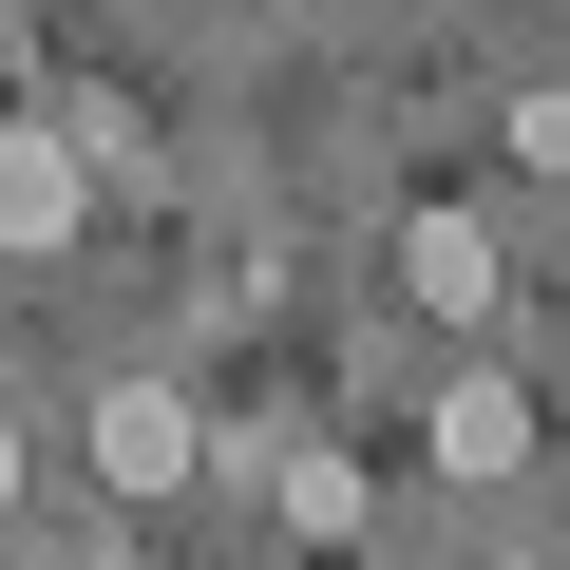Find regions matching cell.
<instances>
[{"mask_svg":"<svg viewBox=\"0 0 570 570\" xmlns=\"http://www.w3.org/2000/svg\"><path fill=\"white\" fill-rule=\"evenodd\" d=\"M77 228H96V171H77V134H58V115H0V247L39 266V247H77Z\"/></svg>","mask_w":570,"mask_h":570,"instance_id":"6da1fadb","label":"cell"},{"mask_svg":"<svg viewBox=\"0 0 570 570\" xmlns=\"http://www.w3.org/2000/svg\"><path fill=\"white\" fill-rule=\"evenodd\" d=\"M96 475H115V494H190V475H209V419H190L171 381H115V400H96Z\"/></svg>","mask_w":570,"mask_h":570,"instance_id":"7a4b0ae2","label":"cell"},{"mask_svg":"<svg viewBox=\"0 0 570 570\" xmlns=\"http://www.w3.org/2000/svg\"><path fill=\"white\" fill-rule=\"evenodd\" d=\"M400 285H419L438 324H494V228H475V209H419V228H400Z\"/></svg>","mask_w":570,"mask_h":570,"instance_id":"3957f363","label":"cell"},{"mask_svg":"<svg viewBox=\"0 0 570 570\" xmlns=\"http://www.w3.org/2000/svg\"><path fill=\"white\" fill-rule=\"evenodd\" d=\"M513 153H532V171H570V96H513Z\"/></svg>","mask_w":570,"mask_h":570,"instance_id":"5b68a950","label":"cell"},{"mask_svg":"<svg viewBox=\"0 0 570 570\" xmlns=\"http://www.w3.org/2000/svg\"><path fill=\"white\" fill-rule=\"evenodd\" d=\"M438 475H532V400L513 381H438Z\"/></svg>","mask_w":570,"mask_h":570,"instance_id":"277c9868","label":"cell"},{"mask_svg":"<svg viewBox=\"0 0 570 570\" xmlns=\"http://www.w3.org/2000/svg\"><path fill=\"white\" fill-rule=\"evenodd\" d=\"M0 494H20V419H0Z\"/></svg>","mask_w":570,"mask_h":570,"instance_id":"8992f818","label":"cell"}]
</instances>
